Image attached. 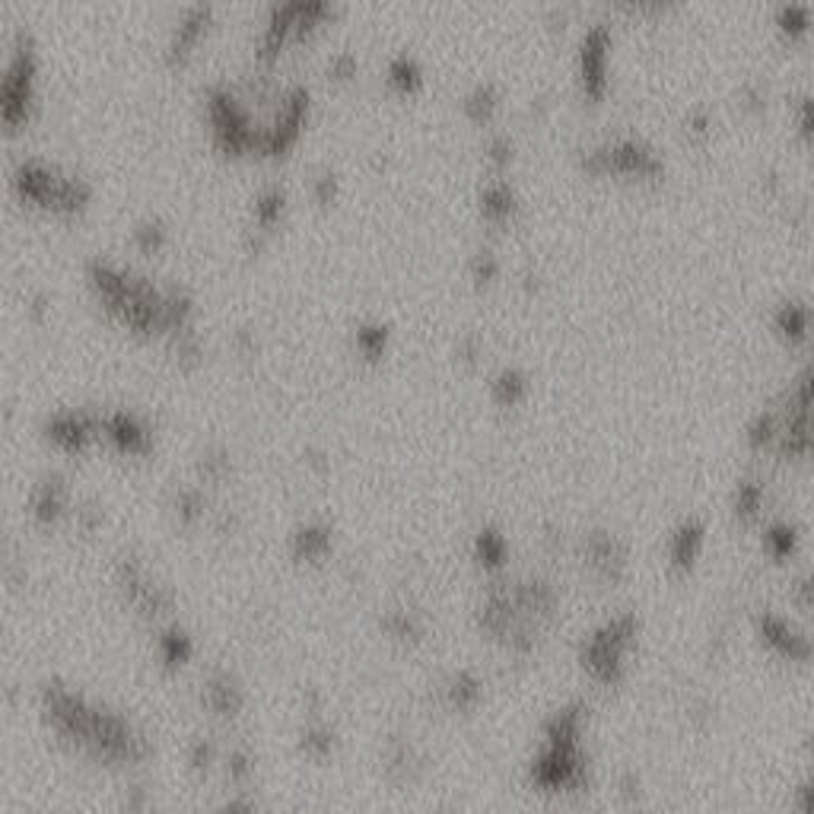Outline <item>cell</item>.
<instances>
[{
  "instance_id": "10",
  "label": "cell",
  "mask_w": 814,
  "mask_h": 814,
  "mask_svg": "<svg viewBox=\"0 0 814 814\" xmlns=\"http://www.w3.org/2000/svg\"><path fill=\"white\" fill-rule=\"evenodd\" d=\"M611 48L615 29L611 22L595 20L582 29L576 45V87L589 102H601L611 89Z\"/></svg>"
},
{
  "instance_id": "22",
  "label": "cell",
  "mask_w": 814,
  "mask_h": 814,
  "mask_svg": "<svg viewBox=\"0 0 814 814\" xmlns=\"http://www.w3.org/2000/svg\"><path fill=\"white\" fill-rule=\"evenodd\" d=\"M487 392H490V401L500 408H519L531 395V379L522 366L507 363V366L493 370L490 382H487Z\"/></svg>"
},
{
  "instance_id": "6",
  "label": "cell",
  "mask_w": 814,
  "mask_h": 814,
  "mask_svg": "<svg viewBox=\"0 0 814 814\" xmlns=\"http://www.w3.org/2000/svg\"><path fill=\"white\" fill-rule=\"evenodd\" d=\"M200 111L210 131V144L226 156H255L262 121L252 115L239 89L214 80L200 89Z\"/></svg>"
},
{
  "instance_id": "29",
  "label": "cell",
  "mask_w": 814,
  "mask_h": 814,
  "mask_svg": "<svg viewBox=\"0 0 814 814\" xmlns=\"http://www.w3.org/2000/svg\"><path fill=\"white\" fill-rule=\"evenodd\" d=\"M173 239V226L159 214H144L131 223V245L144 255H159Z\"/></svg>"
},
{
  "instance_id": "25",
  "label": "cell",
  "mask_w": 814,
  "mask_h": 814,
  "mask_svg": "<svg viewBox=\"0 0 814 814\" xmlns=\"http://www.w3.org/2000/svg\"><path fill=\"white\" fill-rule=\"evenodd\" d=\"M351 344L363 360L375 363V360H382L385 353L392 351V325L382 322V318H363V322L353 325Z\"/></svg>"
},
{
  "instance_id": "12",
  "label": "cell",
  "mask_w": 814,
  "mask_h": 814,
  "mask_svg": "<svg viewBox=\"0 0 814 814\" xmlns=\"http://www.w3.org/2000/svg\"><path fill=\"white\" fill-rule=\"evenodd\" d=\"M42 433L55 449L77 455L96 440H102V411L87 408V404L51 408L42 418Z\"/></svg>"
},
{
  "instance_id": "35",
  "label": "cell",
  "mask_w": 814,
  "mask_h": 814,
  "mask_svg": "<svg viewBox=\"0 0 814 814\" xmlns=\"http://www.w3.org/2000/svg\"><path fill=\"white\" fill-rule=\"evenodd\" d=\"M442 697H445V704L455 706V709H471V706L481 700V681L471 671H459V675H452L445 681Z\"/></svg>"
},
{
  "instance_id": "36",
  "label": "cell",
  "mask_w": 814,
  "mask_h": 814,
  "mask_svg": "<svg viewBox=\"0 0 814 814\" xmlns=\"http://www.w3.org/2000/svg\"><path fill=\"white\" fill-rule=\"evenodd\" d=\"M474 553L484 567H503L509 553V541L507 535L493 526H484V529L474 535Z\"/></svg>"
},
{
  "instance_id": "24",
  "label": "cell",
  "mask_w": 814,
  "mask_h": 814,
  "mask_svg": "<svg viewBox=\"0 0 814 814\" xmlns=\"http://www.w3.org/2000/svg\"><path fill=\"white\" fill-rule=\"evenodd\" d=\"M773 328L790 344H802V341H808L814 328V308L808 303H798V300H786L773 308Z\"/></svg>"
},
{
  "instance_id": "18",
  "label": "cell",
  "mask_w": 814,
  "mask_h": 814,
  "mask_svg": "<svg viewBox=\"0 0 814 814\" xmlns=\"http://www.w3.org/2000/svg\"><path fill=\"white\" fill-rule=\"evenodd\" d=\"M200 697H204V704H207V709L214 716H239V709L245 706V687L233 671L217 668V671L207 675Z\"/></svg>"
},
{
  "instance_id": "1",
  "label": "cell",
  "mask_w": 814,
  "mask_h": 814,
  "mask_svg": "<svg viewBox=\"0 0 814 814\" xmlns=\"http://www.w3.org/2000/svg\"><path fill=\"white\" fill-rule=\"evenodd\" d=\"M84 277L96 303L109 312L121 328L134 334H169V331L195 325L198 296L188 284H159L150 274L125 265L109 255H87Z\"/></svg>"
},
{
  "instance_id": "31",
  "label": "cell",
  "mask_w": 814,
  "mask_h": 814,
  "mask_svg": "<svg viewBox=\"0 0 814 814\" xmlns=\"http://www.w3.org/2000/svg\"><path fill=\"white\" fill-rule=\"evenodd\" d=\"M382 630L392 639H401V643H418L423 637V617L411 611L408 605H398V608H389L382 615Z\"/></svg>"
},
{
  "instance_id": "33",
  "label": "cell",
  "mask_w": 814,
  "mask_h": 814,
  "mask_svg": "<svg viewBox=\"0 0 814 814\" xmlns=\"http://www.w3.org/2000/svg\"><path fill=\"white\" fill-rule=\"evenodd\" d=\"M173 509H176V516L182 526H195V522H200V519L207 516V493H204L200 481H195V484L176 487Z\"/></svg>"
},
{
  "instance_id": "39",
  "label": "cell",
  "mask_w": 814,
  "mask_h": 814,
  "mask_svg": "<svg viewBox=\"0 0 814 814\" xmlns=\"http://www.w3.org/2000/svg\"><path fill=\"white\" fill-rule=\"evenodd\" d=\"M360 73V55L353 48H334L328 58H325V77L334 84H351L353 77Z\"/></svg>"
},
{
  "instance_id": "16",
  "label": "cell",
  "mask_w": 814,
  "mask_h": 814,
  "mask_svg": "<svg viewBox=\"0 0 814 814\" xmlns=\"http://www.w3.org/2000/svg\"><path fill=\"white\" fill-rule=\"evenodd\" d=\"M522 210V195L509 176H487L478 185V214L487 226H509Z\"/></svg>"
},
{
  "instance_id": "38",
  "label": "cell",
  "mask_w": 814,
  "mask_h": 814,
  "mask_svg": "<svg viewBox=\"0 0 814 814\" xmlns=\"http://www.w3.org/2000/svg\"><path fill=\"white\" fill-rule=\"evenodd\" d=\"M341 192H344V178L341 173L334 169V166H318V169H312V176H308V195L315 204H334V200L341 198Z\"/></svg>"
},
{
  "instance_id": "5",
  "label": "cell",
  "mask_w": 814,
  "mask_h": 814,
  "mask_svg": "<svg viewBox=\"0 0 814 814\" xmlns=\"http://www.w3.org/2000/svg\"><path fill=\"white\" fill-rule=\"evenodd\" d=\"M39 73H42V55H39L36 32L29 26H17L7 42V58L0 70V125L10 134L26 128L36 115Z\"/></svg>"
},
{
  "instance_id": "28",
  "label": "cell",
  "mask_w": 814,
  "mask_h": 814,
  "mask_svg": "<svg viewBox=\"0 0 814 814\" xmlns=\"http://www.w3.org/2000/svg\"><path fill=\"white\" fill-rule=\"evenodd\" d=\"M156 656L169 668H182L185 661L195 656V639L182 624H166L156 634Z\"/></svg>"
},
{
  "instance_id": "8",
  "label": "cell",
  "mask_w": 814,
  "mask_h": 814,
  "mask_svg": "<svg viewBox=\"0 0 814 814\" xmlns=\"http://www.w3.org/2000/svg\"><path fill=\"white\" fill-rule=\"evenodd\" d=\"M312 99H315V92L306 80H293V84L277 89L274 106L262 121V131H258L255 156H284L286 150H293V144L300 140V134L306 128L312 106H315Z\"/></svg>"
},
{
  "instance_id": "37",
  "label": "cell",
  "mask_w": 814,
  "mask_h": 814,
  "mask_svg": "<svg viewBox=\"0 0 814 814\" xmlns=\"http://www.w3.org/2000/svg\"><path fill=\"white\" fill-rule=\"evenodd\" d=\"M500 274H503V262H500V255L490 245H478L468 255V277L478 286H490Z\"/></svg>"
},
{
  "instance_id": "20",
  "label": "cell",
  "mask_w": 814,
  "mask_h": 814,
  "mask_svg": "<svg viewBox=\"0 0 814 814\" xmlns=\"http://www.w3.org/2000/svg\"><path fill=\"white\" fill-rule=\"evenodd\" d=\"M459 106H462V115L471 125L484 128V125H493L500 109H503V89L497 87L493 80H478V84L464 89Z\"/></svg>"
},
{
  "instance_id": "34",
  "label": "cell",
  "mask_w": 814,
  "mask_h": 814,
  "mask_svg": "<svg viewBox=\"0 0 814 814\" xmlns=\"http://www.w3.org/2000/svg\"><path fill=\"white\" fill-rule=\"evenodd\" d=\"M481 154H484L487 166L493 169V176H507V169L516 159V137L509 131H490L484 137Z\"/></svg>"
},
{
  "instance_id": "32",
  "label": "cell",
  "mask_w": 814,
  "mask_h": 814,
  "mask_svg": "<svg viewBox=\"0 0 814 814\" xmlns=\"http://www.w3.org/2000/svg\"><path fill=\"white\" fill-rule=\"evenodd\" d=\"M776 32L786 36V39H805L812 36L814 29V10L812 7H802V3H783L776 10Z\"/></svg>"
},
{
  "instance_id": "43",
  "label": "cell",
  "mask_w": 814,
  "mask_h": 814,
  "mask_svg": "<svg viewBox=\"0 0 814 814\" xmlns=\"http://www.w3.org/2000/svg\"><path fill=\"white\" fill-rule=\"evenodd\" d=\"M481 353H484V341H481L478 331H464V334H459V341H455V356H459L462 363H478Z\"/></svg>"
},
{
  "instance_id": "45",
  "label": "cell",
  "mask_w": 814,
  "mask_h": 814,
  "mask_svg": "<svg viewBox=\"0 0 814 814\" xmlns=\"http://www.w3.org/2000/svg\"><path fill=\"white\" fill-rule=\"evenodd\" d=\"M303 459H306L312 468H325V464H328V452H325L322 445H306V449H303Z\"/></svg>"
},
{
  "instance_id": "14",
  "label": "cell",
  "mask_w": 814,
  "mask_h": 814,
  "mask_svg": "<svg viewBox=\"0 0 814 814\" xmlns=\"http://www.w3.org/2000/svg\"><path fill=\"white\" fill-rule=\"evenodd\" d=\"M102 440L121 455H150L156 445L154 423L134 408H102Z\"/></svg>"
},
{
  "instance_id": "7",
  "label": "cell",
  "mask_w": 814,
  "mask_h": 814,
  "mask_svg": "<svg viewBox=\"0 0 814 814\" xmlns=\"http://www.w3.org/2000/svg\"><path fill=\"white\" fill-rule=\"evenodd\" d=\"M579 166L589 176L639 178V182H659L665 176V156L653 140L639 134H611L586 144L579 150Z\"/></svg>"
},
{
  "instance_id": "19",
  "label": "cell",
  "mask_w": 814,
  "mask_h": 814,
  "mask_svg": "<svg viewBox=\"0 0 814 814\" xmlns=\"http://www.w3.org/2000/svg\"><path fill=\"white\" fill-rule=\"evenodd\" d=\"M382 80H385V87L392 89V92L414 96L426 84V67H423V61H420L414 51H395V55L385 58Z\"/></svg>"
},
{
  "instance_id": "2",
  "label": "cell",
  "mask_w": 814,
  "mask_h": 814,
  "mask_svg": "<svg viewBox=\"0 0 814 814\" xmlns=\"http://www.w3.org/2000/svg\"><path fill=\"white\" fill-rule=\"evenodd\" d=\"M39 704L48 726L99 761H140L147 754V738L128 716L106 709L67 684L45 681L39 687Z\"/></svg>"
},
{
  "instance_id": "3",
  "label": "cell",
  "mask_w": 814,
  "mask_h": 814,
  "mask_svg": "<svg viewBox=\"0 0 814 814\" xmlns=\"http://www.w3.org/2000/svg\"><path fill=\"white\" fill-rule=\"evenodd\" d=\"M10 192L26 207H39L67 220L84 217L96 200L92 178L45 156H20L10 166Z\"/></svg>"
},
{
  "instance_id": "26",
  "label": "cell",
  "mask_w": 814,
  "mask_h": 814,
  "mask_svg": "<svg viewBox=\"0 0 814 814\" xmlns=\"http://www.w3.org/2000/svg\"><path fill=\"white\" fill-rule=\"evenodd\" d=\"M163 341H166L169 356L176 360L182 370H198V366H204V360H207V341H204L198 325H185V328L169 331Z\"/></svg>"
},
{
  "instance_id": "41",
  "label": "cell",
  "mask_w": 814,
  "mask_h": 814,
  "mask_svg": "<svg viewBox=\"0 0 814 814\" xmlns=\"http://www.w3.org/2000/svg\"><path fill=\"white\" fill-rule=\"evenodd\" d=\"M229 347L239 353V356H255L258 347H262V337H258L255 325H236V328L229 331Z\"/></svg>"
},
{
  "instance_id": "4",
  "label": "cell",
  "mask_w": 814,
  "mask_h": 814,
  "mask_svg": "<svg viewBox=\"0 0 814 814\" xmlns=\"http://www.w3.org/2000/svg\"><path fill=\"white\" fill-rule=\"evenodd\" d=\"M334 13H337L334 0H271L252 42L255 70L271 77L286 48L318 32L322 22H328Z\"/></svg>"
},
{
  "instance_id": "30",
  "label": "cell",
  "mask_w": 814,
  "mask_h": 814,
  "mask_svg": "<svg viewBox=\"0 0 814 814\" xmlns=\"http://www.w3.org/2000/svg\"><path fill=\"white\" fill-rule=\"evenodd\" d=\"M195 471H198L200 484H220L233 474V452L229 445L223 442H207L200 449L198 462H195Z\"/></svg>"
},
{
  "instance_id": "13",
  "label": "cell",
  "mask_w": 814,
  "mask_h": 814,
  "mask_svg": "<svg viewBox=\"0 0 814 814\" xmlns=\"http://www.w3.org/2000/svg\"><path fill=\"white\" fill-rule=\"evenodd\" d=\"M217 22V3L210 0H195L178 7L176 20L166 29V42H163V61L169 67H185L192 61L195 48H198L210 29Z\"/></svg>"
},
{
  "instance_id": "15",
  "label": "cell",
  "mask_w": 814,
  "mask_h": 814,
  "mask_svg": "<svg viewBox=\"0 0 814 814\" xmlns=\"http://www.w3.org/2000/svg\"><path fill=\"white\" fill-rule=\"evenodd\" d=\"M67 512H73V493L61 471H45L29 493V516L39 526H55Z\"/></svg>"
},
{
  "instance_id": "23",
  "label": "cell",
  "mask_w": 814,
  "mask_h": 814,
  "mask_svg": "<svg viewBox=\"0 0 814 814\" xmlns=\"http://www.w3.org/2000/svg\"><path fill=\"white\" fill-rule=\"evenodd\" d=\"M704 538L706 529L697 519H684L681 526L671 531V538H668V563L675 570H690L697 563L700 550H704Z\"/></svg>"
},
{
  "instance_id": "21",
  "label": "cell",
  "mask_w": 814,
  "mask_h": 814,
  "mask_svg": "<svg viewBox=\"0 0 814 814\" xmlns=\"http://www.w3.org/2000/svg\"><path fill=\"white\" fill-rule=\"evenodd\" d=\"M334 550V531L325 522H303L290 531V553L300 563H322Z\"/></svg>"
},
{
  "instance_id": "11",
  "label": "cell",
  "mask_w": 814,
  "mask_h": 814,
  "mask_svg": "<svg viewBox=\"0 0 814 814\" xmlns=\"http://www.w3.org/2000/svg\"><path fill=\"white\" fill-rule=\"evenodd\" d=\"M115 582L125 595V601L131 605L137 615L144 617H163L173 611V589L166 582H159L154 572L147 570V563L134 553L118 557L115 563Z\"/></svg>"
},
{
  "instance_id": "17",
  "label": "cell",
  "mask_w": 814,
  "mask_h": 814,
  "mask_svg": "<svg viewBox=\"0 0 814 814\" xmlns=\"http://www.w3.org/2000/svg\"><path fill=\"white\" fill-rule=\"evenodd\" d=\"M286 210H290V192H286L284 182L271 178L248 200V223H245V229L274 236V229L284 223Z\"/></svg>"
},
{
  "instance_id": "27",
  "label": "cell",
  "mask_w": 814,
  "mask_h": 814,
  "mask_svg": "<svg viewBox=\"0 0 814 814\" xmlns=\"http://www.w3.org/2000/svg\"><path fill=\"white\" fill-rule=\"evenodd\" d=\"M586 563H589L598 576L615 579L617 570L624 567V548L617 545V538H611L608 531L589 535V538H586Z\"/></svg>"
},
{
  "instance_id": "44",
  "label": "cell",
  "mask_w": 814,
  "mask_h": 814,
  "mask_svg": "<svg viewBox=\"0 0 814 814\" xmlns=\"http://www.w3.org/2000/svg\"><path fill=\"white\" fill-rule=\"evenodd\" d=\"M713 128V115L704 106H694V109L684 115V131L694 134V137H706Z\"/></svg>"
},
{
  "instance_id": "9",
  "label": "cell",
  "mask_w": 814,
  "mask_h": 814,
  "mask_svg": "<svg viewBox=\"0 0 814 814\" xmlns=\"http://www.w3.org/2000/svg\"><path fill=\"white\" fill-rule=\"evenodd\" d=\"M634 637H637L634 615H617L605 620L598 630L582 639V668L595 681H620V675L627 668V656L634 649Z\"/></svg>"
},
{
  "instance_id": "42",
  "label": "cell",
  "mask_w": 814,
  "mask_h": 814,
  "mask_svg": "<svg viewBox=\"0 0 814 814\" xmlns=\"http://www.w3.org/2000/svg\"><path fill=\"white\" fill-rule=\"evenodd\" d=\"M795 125H798L802 140L808 144V150L814 154V96L798 99V106H795Z\"/></svg>"
},
{
  "instance_id": "40",
  "label": "cell",
  "mask_w": 814,
  "mask_h": 814,
  "mask_svg": "<svg viewBox=\"0 0 814 814\" xmlns=\"http://www.w3.org/2000/svg\"><path fill=\"white\" fill-rule=\"evenodd\" d=\"M22 308H26V318L32 322V325H45L48 318H51V308H55V296L48 293V290H29L26 293V300H22Z\"/></svg>"
}]
</instances>
